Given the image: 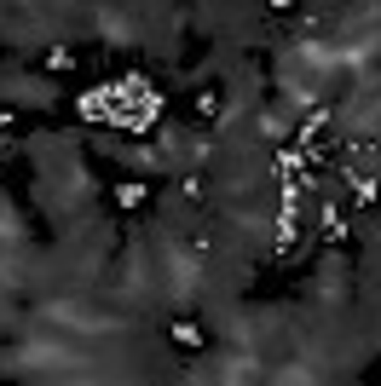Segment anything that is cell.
Here are the masks:
<instances>
[{
	"mask_svg": "<svg viewBox=\"0 0 381 386\" xmlns=\"http://www.w3.org/2000/svg\"><path fill=\"white\" fill-rule=\"evenodd\" d=\"M220 104H226L220 87H202V93H197V110H202V115H220Z\"/></svg>",
	"mask_w": 381,
	"mask_h": 386,
	"instance_id": "3957f363",
	"label": "cell"
},
{
	"mask_svg": "<svg viewBox=\"0 0 381 386\" xmlns=\"http://www.w3.org/2000/svg\"><path fill=\"white\" fill-rule=\"evenodd\" d=\"M167 334H174V346H180V352H197V346H202V329H197V323H185V317H174V329H167Z\"/></svg>",
	"mask_w": 381,
	"mask_h": 386,
	"instance_id": "6da1fadb",
	"label": "cell"
},
{
	"mask_svg": "<svg viewBox=\"0 0 381 386\" xmlns=\"http://www.w3.org/2000/svg\"><path fill=\"white\" fill-rule=\"evenodd\" d=\"M145 196H150V185H139V179H127V185H116V202H121V208H139Z\"/></svg>",
	"mask_w": 381,
	"mask_h": 386,
	"instance_id": "7a4b0ae2",
	"label": "cell"
},
{
	"mask_svg": "<svg viewBox=\"0 0 381 386\" xmlns=\"http://www.w3.org/2000/svg\"><path fill=\"white\" fill-rule=\"evenodd\" d=\"M289 6H294V0H272V12H289Z\"/></svg>",
	"mask_w": 381,
	"mask_h": 386,
	"instance_id": "277c9868",
	"label": "cell"
}]
</instances>
